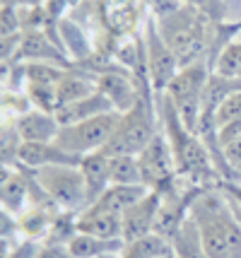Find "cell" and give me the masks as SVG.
Wrapping results in <instances>:
<instances>
[{
  "instance_id": "6da1fadb",
  "label": "cell",
  "mask_w": 241,
  "mask_h": 258,
  "mask_svg": "<svg viewBox=\"0 0 241 258\" xmlns=\"http://www.w3.org/2000/svg\"><path fill=\"white\" fill-rule=\"evenodd\" d=\"M210 258H241V225L222 186H207L191 205Z\"/></svg>"
},
{
  "instance_id": "7a4b0ae2",
  "label": "cell",
  "mask_w": 241,
  "mask_h": 258,
  "mask_svg": "<svg viewBox=\"0 0 241 258\" xmlns=\"http://www.w3.org/2000/svg\"><path fill=\"white\" fill-rule=\"evenodd\" d=\"M157 116L159 113L154 111L152 99L142 97V92H140L138 101L128 111L121 113L118 125H116L111 140L104 147V152L106 155H140L149 140L159 133Z\"/></svg>"
},
{
  "instance_id": "3957f363",
  "label": "cell",
  "mask_w": 241,
  "mask_h": 258,
  "mask_svg": "<svg viewBox=\"0 0 241 258\" xmlns=\"http://www.w3.org/2000/svg\"><path fill=\"white\" fill-rule=\"evenodd\" d=\"M36 183L44 188L48 198L53 201L60 213H72L77 215L90 205V193H87V183L82 179L80 169L70 167V164H58V167H41V169H29Z\"/></svg>"
},
{
  "instance_id": "277c9868",
  "label": "cell",
  "mask_w": 241,
  "mask_h": 258,
  "mask_svg": "<svg viewBox=\"0 0 241 258\" xmlns=\"http://www.w3.org/2000/svg\"><path fill=\"white\" fill-rule=\"evenodd\" d=\"M207 78H210V70L203 60H195L191 66H184L174 80L167 87V97L172 99L174 109L179 111L181 121L188 131L198 128V121H200V111H203V92H205Z\"/></svg>"
},
{
  "instance_id": "5b68a950",
  "label": "cell",
  "mask_w": 241,
  "mask_h": 258,
  "mask_svg": "<svg viewBox=\"0 0 241 258\" xmlns=\"http://www.w3.org/2000/svg\"><path fill=\"white\" fill-rule=\"evenodd\" d=\"M118 118H121V111H109V113H99L94 118H87V121H80V123L60 125L53 143L58 147H63L65 152L75 155V157H85L90 152H99L111 140L116 125H118Z\"/></svg>"
},
{
  "instance_id": "8992f818",
  "label": "cell",
  "mask_w": 241,
  "mask_h": 258,
  "mask_svg": "<svg viewBox=\"0 0 241 258\" xmlns=\"http://www.w3.org/2000/svg\"><path fill=\"white\" fill-rule=\"evenodd\" d=\"M142 46H145V75L154 94H159L169 87L174 75L181 70V63L152 20L145 24V44Z\"/></svg>"
},
{
  "instance_id": "52a82bcc",
  "label": "cell",
  "mask_w": 241,
  "mask_h": 258,
  "mask_svg": "<svg viewBox=\"0 0 241 258\" xmlns=\"http://www.w3.org/2000/svg\"><path fill=\"white\" fill-rule=\"evenodd\" d=\"M138 159H140V169H142V183L147 188H152V191L167 186L169 181H174L179 176L174 150L162 131L149 140L147 147L138 155Z\"/></svg>"
},
{
  "instance_id": "ba28073f",
  "label": "cell",
  "mask_w": 241,
  "mask_h": 258,
  "mask_svg": "<svg viewBox=\"0 0 241 258\" xmlns=\"http://www.w3.org/2000/svg\"><path fill=\"white\" fill-rule=\"evenodd\" d=\"M162 196L159 191H147L135 205H130L126 213L121 215V225H123V241H133L140 236L154 232V220L159 213Z\"/></svg>"
},
{
  "instance_id": "9c48e42d",
  "label": "cell",
  "mask_w": 241,
  "mask_h": 258,
  "mask_svg": "<svg viewBox=\"0 0 241 258\" xmlns=\"http://www.w3.org/2000/svg\"><path fill=\"white\" fill-rule=\"evenodd\" d=\"M94 78H97V90L111 101L116 111H128L138 101L140 90L133 85V80L128 78L123 70H102Z\"/></svg>"
},
{
  "instance_id": "30bf717a",
  "label": "cell",
  "mask_w": 241,
  "mask_h": 258,
  "mask_svg": "<svg viewBox=\"0 0 241 258\" xmlns=\"http://www.w3.org/2000/svg\"><path fill=\"white\" fill-rule=\"evenodd\" d=\"M15 128L22 138V143H53L60 131V123H58L56 113L27 109L15 118Z\"/></svg>"
},
{
  "instance_id": "8fae6325",
  "label": "cell",
  "mask_w": 241,
  "mask_h": 258,
  "mask_svg": "<svg viewBox=\"0 0 241 258\" xmlns=\"http://www.w3.org/2000/svg\"><path fill=\"white\" fill-rule=\"evenodd\" d=\"M77 220V232L102 239H123V225H121V215L109 213L99 208L97 203H90L85 210L75 215Z\"/></svg>"
},
{
  "instance_id": "7c38bea8",
  "label": "cell",
  "mask_w": 241,
  "mask_h": 258,
  "mask_svg": "<svg viewBox=\"0 0 241 258\" xmlns=\"http://www.w3.org/2000/svg\"><path fill=\"white\" fill-rule=\"evenodd\" d=\"M82 157H75L65 152L56 143H22L20 150V164L24 169H41V167H58V164H70L77 167Z\"/></svg>"
},
{
  "instance_id": "4fadbf2b",
  "label": "cell",
  "mask_w": 241,
  "mask_h": 258,
  "mask_svg": "<svg viewBox=\"0 0 241 258\" xmlns=\"http://www.w3.org/2000/svg\"><path fill=\"white\" fill-rule=\"evenodd\" d=\"M17 60L65 66V53L56 44L48 41L46 29H27V32H22V44H20V51H17Z\"/></svg>"
},
{
  "instance_id": "5bb4252c",
  "label": "cell",
  "mask_w": 241,
  "mask_h": 258,
  "mask_svg": "<svg viewBox=\"0 0 241 258\" xmlns=\"http://www.w3.org/2000/svg\"><path fill=\"white\" fill-rule=\"evenodd\" d=\"M77 169H80L82 179L87 183L90 203H94L109 186H111V157H109L104 150L85 155V157L80 159Z\"/></svg>"
},
{
  "instance_id": "9a60e30c",
  "label": "cell",
  "mask_w": 241,
  "mask_h": 258,
  "mask_svg": "<svg viewBox=\"0 0 241 258\" xmlns=\"http://www.w3.org/2000/svg\"><path fill=\"white\" fill-rule=\"evenodd\" d=\"M109 111H116V109L111 106V101L97 90L80 101L58 106L56 118L60 125H72V123H80V121H87V118H94V116H99V113H109Z\"/></svg>"
},
{
  "instance_id": "2e32d148",
  "label": "cell",
  "mask_w": 241,
  "mask_h": 258,
  "mask_svg": "<svg viewBox=\"0 0 241 258\" xmlns=\"http://www.w3.org/2000/svg\"><path fill=\"white\" fill-rule=\"evenodd\" d=\"M123 239H102V236H92L77 232L70 239V253L72 258H104V256H116L123 248Z\"/></svg>"
},
{
  "instance_id": "e0dca14e",
  "label": "cell",
  "mask_w": 241,
  "mask_h": 258,
  "mask_svg": "<svg viewBox=\"0 0 241 258\" xmlns=\"http://www.w3.org/2000/svg\"><path fill=\"white\" fill-rule=\"evenodd\" d=\"M172 253L176 258H210L203 244L200 229L195 225V220L188 215L184 220V225L179 227V232L172 236Z\"/></svg>"
},
{
  "instance_id": "ac0fdd59",
  "label": "cell",
  "mask_w": 241,
  "mask_h": 258,
  "mask_svg": "<svg viewBox=\"0 0 241 258\" xmlns=\"http://www.w3.org/2000/svg\"><path fill=\"white\" fill-rule=\"evenodd\" d=\"M147 191H152V188H147V186H121V183H111L94 203L99 208H104V210H109V213L123 215L130 205H135L142 196H147Z\"/></svg>"
},
{
  "instance_id": "d6986e66",
  "label": "cell",
  "mask_w": 241,
  "mask_h": 258,
  "mask_svg": "<svg viewBox=\"0 0 241 258\" xmlns=\"http://www.w3.org/2000/svg\"><path fill=\"white\" fill-rule=\"evenodd\" d=\"M56 92H58V106L80 101L85 97H90L92 92H97V78H90L87 73H77V70H65V75L58 82Z\"/></svg>"
},
{
  "instance_id": "ffe728a7",
  "label": "cell",
  "mask_w": 241,
  "mask_h": 258,
  "mask_svg": "<svg viewBox=\"0 0 241 258\" xmlns=\"http://www.w3.org/2000/svg\"><path fill=\"white\" fill-rule=\"evenodd\" d=\"M169 251H172V244L164 236L149 232L140 239L126 241L123 248L116 253V258H164Z\"/></svg>"
},
{
  "instance_id": "44dd1931",
  "label": "cell",
  "mask_w": 241,
  "mask_h": 258,
  "mask_svg": "<svg viewBox=\"0 0 241 258\" xmlns=\"http://www.w3.org/2000/svg\"><path fill=\"white\" fill-rule=\"evenodd\" d=\"M109 157H111V183L145 186L138 155H109Z\"/></svg>"
},
{
  "instance_id": "7402d4cb",
  "label": "cell",
  "mask_w": 241,
  "mask_h": 258,
  "mask_svg": "<svg viewBox=\"0 0 241 258\" xmlns=\"http://www.w3.org/2000/svg\"><path fill=\"white\" fill-rule=\"evenodd\" d=\"M65 66L58 63H24V78L32 85H48V87H58V82L65 75Z\"/></svg>"
},
{
  "instance_id": "603a6c76",
  "label": "cell",
  "mask_w": 241,
  "mask_h": 258,
  "mask_svg": "<svg viewBox=\"0 0 241 258\" xmlns=\"http://www.w3.org/2000/svg\"><path fill=\"white\" fill-rule=\"evenodd\" d=\"M215 73L224 75V78L241 80V39L229 41V44L217 53V60H215Z\"/></svg>"
},
{
  "instance_id": "cb8c5ba5",
  "label": "cell",
  "mask_w": 241,
  "mask_h": 258,
  "mask_svg": "<svg viewBox=\"0 0 241 258\" xmlns=\"http://www.w3.org/2000/svg\"><path fill=\"white\" fill-rule=\"evenodd\" d=\"M20 150H22V138L17 133L15 123L0 128V162L17 167L20 164Z\"/></svg>"
},
{
  "instance_id": "d4e9b609",
  "label": "cell",
  "mask_w": 241,
  "mask_h": 258,
  "mask_svg": "<svg viewBox=\"0 0 241 258\" xmlns=\"http://www.w3.org/2000/svg\"><path fill=\"white\" fill-rule=\"evenodd\" d=\"M241 118V90H234L229 97H224V101L217 106V113H215V123H217V131L222 125L231 123Z\"/></svg>"
},
{
  "instance_id": "484cf974",
  "label": "cell",
  "mask_w": 241,
  "mask_h": 258,
  "mask_svg": "<svg viewBox=\"0 0 241 258\" xmlns=\"http://www.w3.org/2000/svg\"><path fill=\"white\" fill-rule=\"evenodd\" d=\"M8 34H22V17L17 5L0 8V36H8Z\"/></svg>"
},
{
  "instance_id": "4316f807",
  "label": "cell",
  "mask_w": 241,
  "mask_h": 258,
  "mask_svg": "<svg viewBox=\"0 0 241 258\" xmlns=\"http://www.w3.org/2000/svg\"><path fill=\"white\" fill-rule=\"evenodd\" d=\"M20 236H22V232H20V217L0 205V239L3 241H17Z\"/></svg>"
},
{
  "instance_id": "83f0119b",
  "label": "cell",
  "mask_w": 241,
  "mask_h": 258,
  "mask_svg": "<svg viewBox=\"0 0 241 258\" xmlns=\"http://www.w3.org/2000/svg\"><path fill=\"white\" fill-rule=\"evenodd\" d=\"M20 44H22V34H8V36H0V66H3V63L17 60Z\"/></svg>"
},
{
  "instance_id": "f1b7e54d",
  "label": "cell",
  "mask_w": 241,
  "mask_h": 258,
  "mask_svg": "<svg viewBox=\"0 0 241 258\" xmlns=\"http://www.w3.org/2000/svg\"><path fill=\"white\" fill-rule=\"evenodd\" d=\"M39 246H41V241H36V239H27V236H20L17 241H12L10 256L8 258H36Z\"/></svg>"
},
{
  "instance_id": "f546056e",
  "label": "cell",
  "mask_w": 241,
  "mask_h": 258,
  "mask_svg": "<svg viewBox=\"0 0 241 258\" xmlns=\"http://www.w3.org/2000/svg\"><path fill=\"white\" fill-rule=\"evenodd\" d=\"M36 258H72L70 248L65 244H53V241H41Z\"/></svg>"
},
{
  "instance_id": "4dcf8cb0",
  "label": "cell",
  "mask_w": 241,
  "mask_h": 258,
  "mask_svg": "<svg viewBox=\"0 0 241 258\" xmlns=\"http://www.w3.org/2000/svg\"><path fill=\"white\" fill-rule=\"evenodd\" d=\"M219 186L229 198H234L241 205V181H219Z\"/></svg>"
},
{
  "instance_id": "1f68e13d",
  "label": "cell",
  "mask_w": 241,
  "mask_h": 258,
  "mask_svg": "<svg viewBox=\"0 0 241 258\" xmlns=\"http://www.w3.org/2000/svg\"><path fill=\"white\" fill-rule=\"evenodd\" d=\"M12 5H17V8H34V5H44V0H12Z\"/></svg>"
},
{
  "instance_id": "d6a6232c",
  "label": "cell",
  "mask_w": 241,
  "mask_h": 258,
  "mask_svg": "<svg viewBox=\"0 0 241 258\" xmlns=\"http://www.w3.org/2000/svg\"><path fill=\"white\" fill-rule=\"evenodd\" d=\"M12 169H15V167H10V164H3V162H0V183H3V181L10 176Z\"/></svg>"
},
{
  "instance_id": "836d02e7",
  "label": "cell",
  "mask_w": 241,
  "mask_h": 258,
  "mask_svg": "<svg viewBox=\"0 0 241 258\" xmlns=\"http://www.w3.org/2000/svg\"><path fill=\"white\" fill-rule=\"evenodd\" d=\"M10 248H12V241H3V239H0V258L10 256Z\"/></svg>"
},
{
  "instance_id": "e575fe53",
  "label": "cell",
  "mask_w": 241,
  "mask_h": 258,
  "mask_svg": "<svg viewBox=\"0 0 241 258\" xmlns=\"http://www.w3.org/2000/svg\"><path fill=\"white\" fill-rule=\"evenodd\" d=\"M236 181H241V164L236 167Z\"/></svg>"
},
{
  "instance_id": "d590c367",
  "label": "cell",
  "mask_w": 241,
  "mask_h": 258,
  "mask_svg": "<svg viewBox=\"0 0 241 258\" xmlns=\"http://www.w3.org/2000/svg\"><path fill=\"white\" fill-rule=\"evenodd\" d=\"M164 258H176V256H174V253H172V251H169V253H167V256H164Z\"/></svg>"
},
{
  "instance_id": "8d00e7d4",
  "label": "cell",
  "mask_w": 241,
  "mask_h": 258,
  "mask_svg": "<svg viewBox=\"0 0 241 258\" xmlns=\"http://www.w3.org/2000/svg\"><path fill=\"white\" fill-rule=\"evenodd\" d=\"M3 5H5V3H3V0H0V8H3Z\"/></svg>"
},
{
  "instance_id": "74e56055",
  "label": "cell",
  "mask_w": 241,
  "mask_h": 258,
  "mask_svg": "<svg viewBox=\"0 0 241 258\" xmlns=\"http://www.w3.org/2000/svg\"><path fill=\"white\" fill-rule=\"evenodd\" d=\"M104 258H116V256H104Z\"/></svg>"
}]
</instances>
